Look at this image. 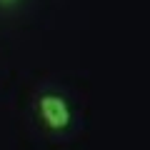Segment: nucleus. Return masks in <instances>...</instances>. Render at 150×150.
I'll return each mask as SVG.
<instances>
[{"label":"nucleus","mask_w":150,"mask_h":150,"mask_svg":"<svg viewBox=\"0 0 150 150\" xmlns=\"http://www.w3.org/2000/svg\"><path fill=\"white\" fill-rule=\"evenodd\" d=\"M38 115L43 120L45 128L50 130H65L73 120V110H70V103L65 100L58 93H45L38 100Z\"/></svg>","instance_id":"f257e3e1"},{"label":"nucleus","mask_w":150,"mask_h":150,"mask_svg":"<svg viewBox=\"0 0 150 150\" xmlns=\"http://www.w3.org/2000/svg\"><path fill=\"white\" fill-rule=\"evenodd\" d=\"M13 3H18V0H0V5H13Z\"/></svg>","instance_id":"f03ea898"}]
</instances>
